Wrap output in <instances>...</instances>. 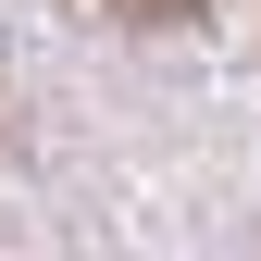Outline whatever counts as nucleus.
Segmentation results:
<instances>
[{"label": "nucleus", "mask_w": 261, "mask_h": 261, "mask_svg": "<svg viewBox=\"0 0 261 261\" xmlns=\"http://www.w3.org/2000/svg\"><path fill=\"white\" fill-rule=\"evenodd\" d=\"M124 25H187V13H212V0H112Z\"/></svg>", "instance_id": "1"}]
</instances>
